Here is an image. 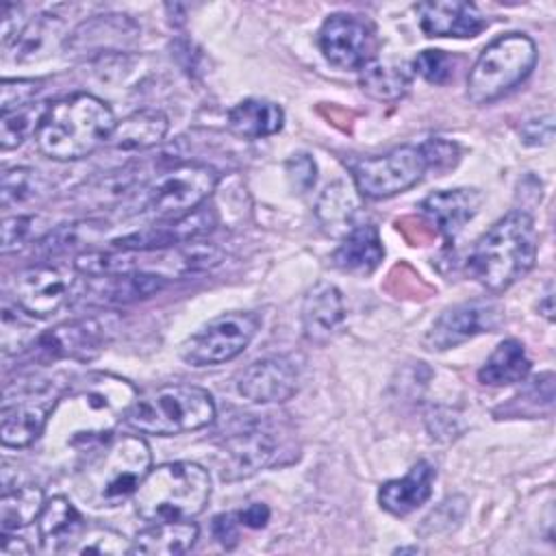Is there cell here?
Segmentation results:
<instances>
[{"label":"cell","instance_id":"cell-1","mask_svg":"<svg viewBox=\"0 0 556 556\" xmlns=\"http://www.w3.org/2000/svg\"><path fill=\"white\" fill-rule=\"evenodd\" d=\"M137 389L122 376L89 371L72 380L59 395L46 432V452L59 447L89 450L113 439V430L128 417L137 402Z\"/></svg>","mask_w":556,"mask_h":556},{"label":"cell","instance_id":"cell-2","mask_svg":"<svg viewBox=\"0 0 556 556\" xmlns=\"http://www.w3.org/2000/svg\"><path fill=\"white\" fill-rule=\"evenodd\" d=\"M115 124L104 100L91 93H72L48 104L35 141L39 152L52 161H78L109 143Z\"/></svg>","mask_w":556,"mask_h":556},{"label":"cell","instance_id":"cell-3","mask_svg":"<svg viewBox=\"0 0 556 556\" xmlns=\"http://www.w3.org/2000/svg\"><path fill=\"white\" fill-rule=\"evenodd\" d=\"M539 235L526 211L497 219L467 256V274L484 289L500 293L528 274L536 261Z\"/></svg>","mask_w":556,"mask_h":556},{"label":"cell","instance_id":"cell-4","mask_svg":"<svg viewBox=\"0 0 556 556\" xmlns=\"http://www.w3.org/2000/svg\"><path fill=\"white\" fill-rule=\"evenodd\" d=\"M152 467V452L143 437L122 434L109 439L78 469L74 489L93 508L119 506L132 497Z\"/></svg>","mask_w":556,"mask_h":556},{"label":"cell","instance_id":"cell-5","mask_svg":"<svg viewBox=\"0 0 556 556\" xmlns=\"http://www.w3.org/2000/svg\"><path fill=\"white\" fill-rule=\"evenodd\" d=\"M211 497L208 471L189 460L163 463L150 467L139 489L132 495L137 515L152 521L193 519L200 515Z\"/></svg>","mask_w":556,"mask_h":556},{"label":"cell","instance_id":"cell-6","mask_svg":"<svg viewBox=\"0 0 556 556\" xmlns=\"http://www.w3.org/2000/svg\"><path fill=\"white\" fill-rule=\"evenodd\" d=\"M126 419L141 434L174 437L206 428L215 419V402L202 387L165 384L137 397Z\"/></svg>","mask_w":556,"mask_h":556},{"label":"cell","instance_id":"cell-7","mask_svg":"<svg viewBox=\"0 0 556 556\" xmlns=\"http://www.w3.org/2000/svg\"><path fill=\"white\" fill-rule=\"evenodd\" d=\"M536 63V46L528 35L508 33L493 39L467 76V98L491 104L523 83Z\"/></svg>","mask_w":556,"mask_h":556},{"label":"cell","instance_id":"cell-8","mask_svg":"<svg viewBox=\"0 0 556 556\" xmlns=\"http://www.w3.org/2000/svg\"><path fill=\"white\" fill-rule=\"evenodd\" d=\"M258 326L261 319L256 313H224L204 324L180 345V358L191 367H213L232 361L250 345Z\"/></svg>","mask_w":556,"mask_h":556},{"label":"cell","instance_id":"cell-9","mask_svg":"<svg viewBox=\"0 0 556 556\" xmlns=\"http://www.w3.org/2000/svg\"><path fill=\"white\" fill-rule=\"evenodd\" d=\"M217 187V174L202 163H180L148 187V211L161 222L180 219L200 208Z\"/></svg>","mask_w":556,"mask_h":556},{"label":"cell","instance_id":"cell-10","mask_svg":"<svg viewBox=\"0 0 556 556\" xmlns=\"http://www.w3.org/2000/svg\"><path fill=\"white\" fill-rule=\"evenodd\" d=\"M428 169L421 146H400L382 156L363 159L352 167L361 195L371 200L391 198L417 185Z\"/></svg>","mask_w":556,"mask_h":556},{"label":"cell","instance_id":"cell-11","mask_svg":"<svg viewBox=\"0 0 556 556\" xmlns=\"http://www.w3.org/2000/svg\"><path fill=\"white\" fill-rule=\"evenodd\" d=\"M63 391L52 382L17 389V395H4L0 410V439L4 447H28L37 443L48 426L50 413Z\"/></svg>","mask_w":556,"mask_h":556},{"label":"cell","instance_id":"cell-12","mask_svg":"<svg viewBox=\"0 0 556 556\" xmlns=\"http://www.w3.org/2000/svg\"><path fill=\"white\" fill-rule=\"evenodd\" d=\"M319 50L339 70H363L376 56L374 28L358 15L334 13L319 28Z\"/></svg>","mask_w":556,"mask_h":556},{"label":"cell","instance_id":"cell-13","mask_svg":"<svg viewBox=\"0 0 556 556\" xmlns=\"http://www.w3.org/2000/svg\"><path fill=\"white\" fill-rule=\"evenodd\" d=\"M74 278L67 269L37 263L15 274L13 278V302L28 317H50L54 315L72 295Z\"/></svg>","mask_w":556,"mask_h":556},{"label":"cell","instance_id":"cell-14","mask_svg":"<svg viewBox=\"0 0 556 556\" xmlns=\"http://www.w3.org/2000/svg\"><path fill=\"white\" fill-rule=\"evenodd\" d=\"M504 319V311L493 300H471L445 308L424 337L428 350H450L482 332H493Z\"/></svg>","mask_w":556,"mask_h":556},{"label":"cell","instance_id":"cell-15","mask_svg":"<svg viewBox=\"0 0 556 556\" xmlns=\"http://www.w3.org/2000/svg\"><path fill=\"white\" fill-rule=\"evenodd\" d=\"M111 328L102 317H83L59 324L37 337L33 348L46 361H93L106 345Z\"/></svg>","mask_w":556,"mask_h":556},{"label":"cell","instance_id":"cell-16","mask_svg":"<svg viewBox=\"0 0 556 556\" xmlns=\"http://www.w3.org/2000/svg\"><path fill=\"white\" fill-rule=\"evenodd\" d=\"M300 389V371L289 356H269L248 365L237 378V391L254 404L287 402Z\"/></svg>","mask_w":556,"mask_h":556},{"label":"cell","instance_id":"cell-17","mask_svg":"<svg viewBox=\"0 0 556 556\" xmlns=\"http://www.w3.org/2000/svg\"><path fill=\"white\" fill-rule=\"evenodd\" d=\"M224 454L228 469H224V476H252L254 471L276 465L280 454V443L271 428H267L263 421H252L243 426L241 430L232 432L224 441Z\"/></svg>","mask_w":556,"mask_h":556},{"label":"cell","instance_id":"cell-18","mask_svg":"<svg viewBox=\"0 0 556 556\" xmlns=\"http://www.w3.org/2000/svg\"><path fill=\"white\" fill-rule=\"evenodd\" d=\"M137 24L128 15H93L67 35L65 50L72 54H109L135 46Z\"/></svg>","mask_w":556,"mask_h":556},{"label":"cell","instance_id":"cell-19","mask_svg":"<svg viewBox=\"0 0 556 556\" xmlns=\"http://www.w3.org/2000/svg\"><path fill=\"white\" fill-rule=\"evenodd\" d=\"M419 28L428 37H476L486 28V17L471 2H419L415 7Z\"/></svg>","mask_w":556,"mask_h":556},{"label":"cell","instance_id":"cell-20","mask_svg":"<svg viewBox=\"0 0 556 556\" xmlns=\"http://www.w3.org/2000/svg\"><path fill=\"white\" fill-rule=\"evenodd\" d=\"M345 321L341 291L330 282H317L302 302V332L315 345L332 341Z\"/></svg>","mask_w":556,"mask_h":556},{"label":"cell","instance_id":"cell-21","mask_svg":"<svg viewBox=\"0 0 556 556\" xmlns=\"http://www.w3.org/2000/svg\"><path fill=\"white\" fill-rule=\"evenodd\" d=\"M480 204L482 193L478 189H443L430 193L421 202V211L447 241H454L465 224L480 211Z\"/></svg>","mask_w":556,"mask_h":556},{"label":"cell","instance_id":"cell-22","mask_svg":"<svg viewBox=\"0 0 556 556\" xmlns=\"http://www.w3.org/2000/svg\"><path fill=\"white\" fill-rule=\"evenodd\" d=\"M85 528V517L63 495L46 500L41 515L37 519V532L46 552H61L67 547L72 549L74 543H78V539L83 536Z\"/></svg>","mask_w":556,"mask_h":556},{"label":"cell","instance_id":"cell-23","mask_svg":"<svg viewBox=\"0 0 556 556\" xmlns=\"http://www.w3.org/2000/svg\"><path fill=\"white\" fill-rule=\"evenodd\" d=\"M87 289L98 302L106 304H128L141 298H150L167 285V278L152 271H115L85 276Z\"/></svg>","mask_w":556,"mask_h":556},{"label":"cell","instance_id":"cell-24","mask_svg":"<svg viewBox=\"0 0 556 556\" xmlns=\"http://www.w3.org/2000/svg\"><path fill=\"white\" fill-rule=\"evenodd\" d=\"M434 476H437L434 467L426 460H419L408 469L406 476L397 480H389L380 486L378 491L380 506L395 517H404L417 510L432 495Z\"/></svg>","mask_w":556,"mask_h":556},{"label":"cell","instance_id":"cell-25","mask_svg":"<svg viewBox=\"0 0 556 556\" xmlns=\"http://www.w3.org/2000/svg\"><path fill=\"white\" fill-rule=\"evenodd\" d=\"M198 526L191 519L152 521L132 539V554L146 556H178L193 547Z\"/></svg>","mask_w":556,"mask_h":556},{"label":"cell","instance_id":"cell-26","mask_svg":"<svg viewBox=\"0 0 556 556\" xmlns=\"http://www.w3.org/2000/svg\"><path fill=\"white\" fill-rule=\"evenodd\" d=\"M167 115L156 109H141L115 124L109 143L124 152L148 150L159 146L167 135Z\"/></svg>","mask_w":556,"mask_h":556},{"label":"cell","instance_id":"cell-27","mask_svg":"<svg viewBox=\"0 0 556 556\" xmlns=\"http://www.w3.org/2000/svg\"><path fill=\"white\" fill-rule=\"evenodd\" d=\"M384 256V248L376 226L363 224L354 226L343 235V241L332 254V261L339 269L350 274H369L374 271Z\"/></svg>","mask_w":556,"mask_h":556},{"label":"cell","instance_id":"cell-28","mask_svg":"<svg viewBox=\"0 0 556 556\" xmlns=\"http://www.w3.org/2000/svg\"><path fill=\"white\" fill-rule=\"evenodd\" d=\"M285 124V113L267 100H243L228 111V128L243 139H261L276 135Z\"/></svg>","mask_w":556,"mask_h":556},{"label":"cell","instance_id":"cell-29","mask_svg":"<svg viewBox=\"0 0 556 556\" xmlns=\"http://www.w3.org/2000/svg\"><path fill=\"white\" fill-rule=\"evenodd\" d=\"M530 371V358L526 348L517 339H504L489 354L484 365L478 369V380L489 387H504L521 382Z\"/></svg>","mask_w":556,"mask_h":556},{"label":"cell","instance_id":"cell-30","mask_svg":"<svg viewBox=\"0 0 556 556\" xmlns=\"http://www.w3.org/2000/svg\"><path fill=\"white\" fill-rule=\"evenodd\" d=\"M46 504L43 491L37 484L4 489L0 497V528L2 532H17L35 523Z\"/></svg>","mask_w":556,"mask_h":556},{"label":"cell","instance_id":"cell-31","mask_svg":"<svg viewBox=\"0 0 556 556\" xmlns=\"http://www.w3.org/2000/svg\"><path fill=\"white\" fill-rule=\"evenodd\" d=\"M361 89L380 102H395L400 100L410 87V74L404 65L389 63V61H369L363 70H358Z\"/></svg>","mask_w":556,"mask_h":556},{"label":"cell","instance_id":"cell-32","mask_svg":"<svg viewBox=\"0 0 556 556\" xmlns=\"http://www.w3.org/2000/svg\"><path fill=\"white\" fill-rule=\"evenodd\" d=\"M354 211H356V200H354L352 189L345 182L328 185L315 206L321 228L330 235L350 232L354 228L352 226Z\"/></svg>","mask_w":556,"mask_h":556},{"label":"cell","instance_id":"cell-33","mask_svg":"<svg viewBox=\"0 0 556 556\" xmlns=\"http://www.w3.org/2000/svg\"><path fill=\"white\" fill-rule=\"evenodd\" d=\"M50 102H30L17 111L2 113L0 117V146L2 150L17 148L28 135H35Z\"/></svg>","mask_w":556,"mask_h":556},{"label":"cell","instance_id":"cell-34","mask_svg":"<svg viewBox=\"0 0 556 556\" xmlns=\"http://www.w3.org/2000/svg\"><path fill=\"white\" fill-rule=\"evenodd\" d=\"M24 311L22 308H2V317H0V345H2V354H20L26 348H33V343L37 341V337H33V326L24 319Z\"/></svg>","mask_w":556,"mask_h":556},{"label":"cell","instance_id":"cell-35","mask_svg":"<svg viewBox=\"0 0 556 556\" xmlns=\"http://www.w3.org/2000/svg\"><path fill=\"white\" fill-rule=\"evenodd\" d=\"M78 554H132V543L111 528H85L78 543L72 547Z\"/></svg>","mask_w":556,"mask_h":556},{"label":"cell","instance_id":"cell-36","mask_svg":"<svg viewBox=\"0 0 556 556\" xmlns=\"http://www.w3.org/2000/svg\"><path fill=\"white\" fill-rule=\"evenodd\" d=\"M37 193V172L30 167H11L2 172L0 202L4 208L22 204Z\"/></svg>","mask_w":556,"mask_h":556},{"label":"cell","instance_id":"cell-37","mask_svg":"<svg viewBox=\"0 0 556 556\" xmlns=\"http://www.w3.org/2000/svg\"><path fill=\"white\" fill-rule=\"evenodd\" d=\"M41 80L35 78H4L0 85V111L11 113L35 102Z\"/></svg>","mask_w":556,"mask_h":556},{"label":"cell","instance_id":"cell-38","mask_svg":"<svg viewBox=\"0 0 556 556\" xmlns=\"http://www.w3.org/2000/svg\"><path fill=\"white\" fill-rule=\"evenodd\" d=\"M413 67L428 83L443 85L450 80V76L454 72V59L450 54H445L443 50H424L413 61Z\"/></svg>","mask_w":556,"mask_h":556},{"label":"cell","instance_id":"cell-39","mask_svg":"<svg viewBox=\"0 0 556 556\" xmlns=\"http://www.w3.org/2000/svg\"><path fill=\"white\" fill-rule=\"evenodd\" d=\"M285 172H287V178H289V185L295 193H306L311 191V187L315 185V174H317V167H315V161L311 154L306 152H300V154H293L287 163H285Z\"/></svg>","mask_w":556,"mask_h":556},{"label":"cell","instance_id":"cell-40","mask_svg":"<svg viewBox=\"0 0 556 556\" xmlns=\"http://www.w3.org/2000/svg\"><path fill=\"white\" fill-rule=\"evenodd\" d=\"M30 224H33L30 215L4 217V222H2V252L4 254H9L11 250H17L24 243V239L30 232Z\"/></svg>","mask_w":556,"mask_h":556},{"label":"cell","instance_id":"cell-41","mask_svg":"<svg viewBox=\"0 0 556 556\" xmlns=\"http://www.w3.org/2000/svg\"><path fill=\"white\" fill-rule=\"evenodd\" d=\"M239 515L235 513H226V515H217L211 523L213 536L217 539V543H222L224 547H235L237 539H239Z\"/></svg>","mask_w":556,"mask_h":556},{"label":"cell","instance_id":"cell-42","mask_svg":"<svg viewBox=\"0 0 556 556\" xmlns=\"http://www.w3.org/2000/svg\"><path fill=\"white\" fill-rule=\"evenodd\" d=\"M552 132H554V124H552L549 115L541 117V119H530L521 128L523 143H528V146H545V143H549Z\"/></svg>","mask_w":556,"mask_h":556},{"label":"cell","instance_id":"cell-43","mask_svg":"<svg viewBox=\"0 0 556 556\" xmlns=\"http://www.w3.org/2000/svg\"><path fill=\"white\" fill-rule=\"evenodd\" d=\"M239 515V521L241 526H248V528H265L267 521H269V508L261 502H254L250 506H245Z\"/></svg>","mask_w":556,"mask_h":556},{"label":"cell","instance_id":"cell-44","mask_svg":"<svg viewBox=\"0 0 556 556\" xmlns=\"http://www.w3.org/2000/svg\"><path fill=\"white\" fill-rule=\"evenodd\" d=\"M0 552L7 556H15V554H30L33 547L26 543V539L15 536L13 532H2L0 534Z\"/></svg>","mask_w":556,"mask_h":556},{"label":"cell","instance_id":"cell-45","mask_svg":"<svg viewBox=\"0 0 556 556\" xmlns=\"http://www.w3.org/2000/svg\"><path fill=\"white\" fill-rule=\"evenodd\" d=\"M539 313H543L549 321L554 317V293H552V285L547 287V291L543 293V300L539 302Z\"/></svg>","mask_w":556,"mask_h":556}]
</instances>
